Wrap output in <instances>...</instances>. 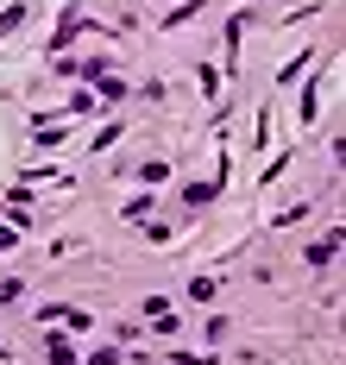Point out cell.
Returning a JSON list of instances; mask_svg holds the SVG:
<instances>
[{"label":"cell","mask_w":346,"mask_h":365,"mask_svg":"<svg viewBox=\"0 0 346 365\" xmlns=\"http://www.w3.org/2000/svg\"><path fill=\"white\" fill-rule=\"evenodd\" d=\"M38 322H44V328H57V322H70V328H88V315H82V309H63V302L38 309Z\"/></svg>","instance_id":"6da1fadb"},{"label":"cell","mask_w":346,"mask_h":365,"mask_svg":"<svg viewBox=\"0 0 346 365\" xmlns=\"http://www.w3.org/2000/svg\"><path fill=\"white\" fill-rule=\"evenodd\" d=\"M44 353H51V365H70V359H76V353H70V340H57V334L44 340Z\"/></svg>","instance_id":"3957f363"},{"label":"cell","mask_w":346,"mask_h":365,"mask_svg":"<svg viewBox=\"0 0 346 365\" xmlns=\"http://www.w3.org/2000/svg\"><path fill=\"white\" fill-rule=\"evenodd\" d=\"M334 252H340V233H327V240H315V246H308V264H327Z\"/></svg>","instance_id":"7a4b0ae2"},{"label":"cell","mask_w":346,"mask_h":365,"mask_svg":"<svg viewBox=\"0 0 346 365\" xmlns=\"http://www.w3.org/2000/svg\"><path fill=\"white\" fill-rule=\"evenodd\" d=\"M13 240H19V233H13V220H0V246H13Z\"/></svg>","instance_id":"5b68a950"},{"label":"cell","mask_w":346,"mask_h":365,"mask_svg":"<svg viewBox=\"0 0 346 365\" xmlns=\"http://www.w3.org/2000/svg\"><path fill=\"white\" fill-rule=\"evenodd\" d=\"M95 88H101L108 101H120V95H126V82H114V76H101V70H95Z\"/></svg>","instance_id":"277c9868"}]
</instances>
